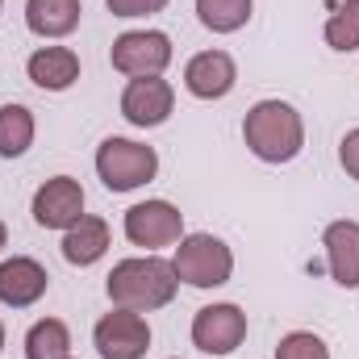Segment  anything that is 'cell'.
I'll list each match as a JSON object with an SVG mask.
<instances>
[{
  "mask_svg": "<svg viewBox=\"0 0 359 359\" xmlns=\"http://www.w3.org/2000/svg\"><path fill=\"white\" fill-rule=\"evenodd\" d=\"M109 63L121 76H163L172 63V38L163 29H126L113 38Z\"/></svg>",
  "mask_w": 359,
  "mask_h": 359,
  "instance_id": "obj_5",
  "label": "cell"
},
{
  "mask_svg": "<svg viewBox=\"0 0 359 359\" xmlns=\"http://www.w3.org/2000/svg\"><path fill=\"white\" fill-rule=\"evenodd\" d=\"M25 76L42 92H67L80 80V55L72 46H38L25 59Z\"/></svg>",
  "mask_w": 359,
  "mask_h": 359,
  "instance_id": "obj_14",
  "label": "cell"
},
{
  "mask_svg": "<svg viewBox=\"0 0 359 359\" xmlns=\"http://www.w3.org/2000/svg\"><path fill=\"white\" fill-rule=\"evenodd\" d=\"M176 109V88L163 76H134L121 92V117L138 130H155L172 117Z\"/></svg>",
  "mask_w": 359,
  "mask_h": 359,
  "instance_id": "obj_9",
  "label": "cell"
},
{
  "mask_svg": "<svg viewBox=\"0 0 359 359\" xmlns=\"http://www.w3.org/2000/svg\"><path fill=\"white\" fill-rule=\"evenodd\" d=\"M104 292L117 309H134V313H155L163 305H172L180 292V276L172 259L159 255H130L121 264H113Z\"/></svg>",
  "mask_w": 359,
  "mask_h": 359,
  "instance_id": "obj_1",
  "label": "cell"
},
{
  "mask_svg": "<svg viewBox=\"0 0 359 359\" xmlns=\"http://www.w3.org/2000/svg\"><path fill=\"white\" fill-rule=\"evenodd\" d=\"M276 359H330V347L313 330H292L276 343Z\"/></svg>",
  "mask_w": 359,
  "mask_h": 359,
  "instance_id": "obj_21",
  "label": "cell"
},
{
  "mask_svg": "<svg viewBox=\"0 0 359 359\" xmlns=\"http://www.w3.org/2000/svg\"><path fill=\"white\" fill-rule=\"evenodd\" d=\"M4 243H8V230H4V222H0V247H4Z\"/></svg>",
  "mask_w": 359,
  "mask_h": 359,
  "instance_id": "obj_24",
  "label": "cell"
},
{
  "mask_svg": "<svg viewBox=\"0 0 359 359\" xmlns=\"http://www.w3.org/2000/svg\"><path fill=\"white\" fill-rule=\"evenodd\" d=\"M243 339H247V313L238 305L217 301V305L196 309V318H192V343H196V351H205V355H230V351L243 347Z\"/></svg>",
  "mask_w": 359,
  "mask_h": 359,
  "instance_id": "obj_8",
  "label": "cell"
},
{
  "mask_svg": "<svg viewBox=\"0 0 359 359\" xmlns=\"http://www.w3.org/2000/svg\"><path fill=\"white\" fill-rule=\"evenodd\" d=\"M238 84V67L226 50H201L184 63V88L196 100H222Z\"/></svg>",
  "mask_w": 359,
  "mask_h": 359,
  "instance_id": "obj_11",
  "label": "cell"
},
{
  "mask_svg": "<svg viewBox=\"0 0 359 359\" xmlns=\"http://www.w3.org/2000/svg\"><path fill=\"white\" fill-rule=\"evenodd\" d=\"M34 222L42 230H72L80 217H84V188L76 176H55L46 180L38 192H34V205H29Z\"/></svg>",
  "mask_w": 359,
  "mask_h": 359,
  "instance_id": "obj_10",
  "label": "cell"
},
{
  "mask_svg": "<svg viewBox=\"0 0 359 359\" xmlns=\"http://www.w3.org/2000/svg\"><path fill=\"white\" fill-rule=\"evenodd\" d=\"M0 351H4V322H0Z\"/></svg>",
  "mask_w": 359,
  "mask_h": 359,
  "instance_id": "obj_25",
  "label": "cell"
},
{
  "mask_svg": "<svg viewBox=\"0 0 359 359\" xmlns=\"http://www.w3.org/2000/svg\"><path fill=\"white\" fill-rule=\"evenodd\" d=\"M92 343H96L100 359H142L151 351V326H147L142 313L113 305V309L96 322Z\"/></svg>",
  "mask_w": 359,
  "mask_h": 359,
  "instance_id": "obj_7",
  "label": "cell"
},
{
  "mask_svg": "<svg viewBox=\"0 0 359 359\" xmlns=\"http://www.w3.org/2000/svg\"><path fill=\"white\" fill-rule=\"evenodd\" d=\"M67 359H72V355H67Z\"/></svg>",
  "mask_w": 359,
  "mask_h": 359,
  "instance_id": "obj_27",
  "label": "cell"
},
{
  "mask_svg": "<svg viewBox=\"0 0 359 359\" xmlns=\"http://www.w3.org/2000/svg\"><path fill=\"white\" fill-rule=\"evenodd\" d=\"M109 4V13L113 17H151V13H163L168 8V0H104Z\"/></svg>",
  "mask_w": 359,
  "mask_h": 359,
  "instance_id": "obj_22",
  "label": "cell"
},
{
  "mask_svg": "<svg viewBox=\"0 0 359 359\" xmlns=\"http://www.w3.org/2000/svg\"><path fill=\"white\" fill-rule=\"evenodd\" d=\"M243 142L264 163H292L305 151V121L288 100H259L243 117Z\"/></svg>",
  "mask_w": 359,
  "mask_h": 359,
  "instance_id": "obj_2",
  "label": "cell"
},
{
  "mask_svg": "<svg viewBox=\"0 0 359 359\" xmlns=\"http://www.w3.org/2000/svg\"><path fill=\"white\" fill-rule=\"evenodd\" d=\"M326 46L339 55L359 50V0H339V8L326 17Z\"/></svg>",
  "mask_w": 359,
  "mask_h": 359,
  "instance_id": "obj_20",
  "label": "cell"
},
{
  "mask_svg": "<svg viewBox=\"0 0 359 359\" xmlns=\"http://www.w3.org/2000/svg\"><path fill=\"white\" fill-rule=\"evenodd\" d=\"M121 230L134 247H147V255H155L159 247H172L184 238V213L172 201H142V205L126 209Z\"/></svg>",
  "mask_w": 359,
  "mask_h": 359,
  "instance_id": "obj_6",
  "label": "cell"
},
{
  "mask_svg": "<svg viewBox=\"0 0 359 359\" xmlns=\"http://www.w3.org/2000/svg\"><path fill=\"white\" fill-rule=\"evenodd\" d=\"M339 163H343V172L351 180H359V126L343 134V142H339Z\"/></svg>",
  "mask_w": 359,
  "mask_h": 359,
  "instance_id": "obj_23",
  "label": "cell"
},
{
  "mask_svg": "<svg viewBox=\"0 0 359 359\" xmlns=\"http://www.w3.org/2000/svg\"><path fill=\"white\" fill-rule=\"evenodd\" d=\"M84 17L80 0H25V25L38 38H67Z\"/></svg>",
  "mask_w": 359,
  "mask_h": 359,
  "instance_id": "obj_16",
  "label": "cell"
},
{
  "mask_svg": "<svg viewBox=\"0 0 359 359\" xmlns=\"http://www.w3.org/2000/svg\"><path fill=\"white\" fill-rule=\"evenodd\" d=\"M72 355V330L59 318H42L25 334V359H67Z\"/></svg>",
  "mask_w": 359,
  "mask_h": 359,
  "instance_id": "obj_18",
  "label": "cell"
},
{
  "mask_svg": "<svg viewBox=\"0 0 359 359\" xmlns=\"http://www.w3.org/2000/svg\"><path fill=\"white\" fill-rule=\"evenodd\" d=\"M0 8H4V0H0Z\"/></svg>",
  "mask_w": 359,
  "mask_h": 359,
  "instance_id": "obj_26",
  "label": "cell"
},
{
  "mask_svg": "<svg viewBox=\"0 0 359 359\" xmlns=\"http://www.w3.org/2000/svg\"><path fill=\"white\" fill-rule=\"evenodd\" d=\"M46 288H50V276H46V268L38 259L13 255V259L0 264V305L29 309V305H38L46 297Z\"/></svg>",
  "mask_w": 359,
  "mask_h": 359,
  "instance_id": "obj_12",
  "label": "cell"
},
{
  "mask_svg": "<svg viewBox=\"0 0 359 359\" xmlns=\"http://www.w3.org/2000/svg\"><path fill=\"white\" fill-rule=\"evenodd\" d=\"M159 172V155L147 142L134 138H104L96 147V176L109 192H134L142 184H151Z\"/></svg>",
  "mask_w": 359,
  "mask_h": 359,
  "instance_id": "obj_3",
  "label": "cell"
},
{
  "mask_svg": "<svg viewBox=\"0 0 359 359\" xmlns=\"http://www.w3.org/2000/svg\"><path fill=\"white\" fill-rule=\"evenodd\" d=\"M255 13V0H196V17L213 34H238Z\"/></svg>",
  "mask_w": 359,
  "mask_h": 359,
  "instance_id": "obj_19",
  "label": "cell"
},
{
  "mask_svg": "<svg viewBox=\"0 0 359 359\" xmlns=\"http://www.w3.org/2000/svg\"><path fill=\"white\" fill-rule=\"evenodd\" d=\"M172 268L192 288H222L234 276V251L213 234H184L172 255Z\"/></svg>",
  "mask_w": 359,
  "mask_h": 359,
  "instance_id": "obj_4",
  "label": "cell"
},
{
  "mask_svg": "<svg viewBox=\"0 0 359 359\" xmlns=\"http://www.w3.org/2000/svg\"><path fill=\"white\" fill-rule=\"evenodd\" d=\"M322 247H326V268L334 276V284L359 288V222H351V217L330 222L322 234Z\"/></svg>",
  "mask_w": 359,
  "mask_h": 359,
  "instance_id": "obj_13",
  "label": "cell"
},
{
  "mask_svg": "<svg viewBox=\"0 0 359 359\" xmlns=\"http://www.w3.org/2000/svg\"><path fill=\"white\" fill-rule=\"evenodd\" d=\"M34 113L25 104H0V159H21L34 147Z\"/></svg>",
  "mask_w": 359,
  "mask_h": 359,
  "instance_id": "obj_17",
  "label": "cell"
},
{
  "mask_svg": "<svg viewBox=\"0 0 359 359\" xmlns=\"http://www.w3.org/2000/svg\"><path fill=\"white\" fill-rule=\"evenodd\" d=\"M109 247H113L109 222L96 217V213H84L72 230H63V259H67L72 268H92V264H100Z\"/></svg>",
  "mask_w": 359,
  "mask_h": 359,
  "instance_id": "obj_15",
  "label": "cell"
}]
</instances>
